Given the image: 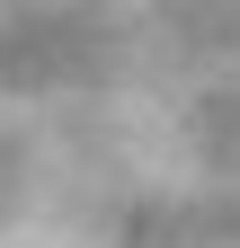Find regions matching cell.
Instances as JSON below:
<instances>
[{
    "label": "cell",
    "instance_id": "1",
    "mask_svg": "<svg viewBox=\"0 0 240 248\" xmlns=\"http://www.w3.org/2000/svg\"><path fill=\"white\" fill-rule=\"evenodd\" d=\"M0 248H53V239H36V231H27L9 204H0Z\"/></svg>",
    "mask_w": 240,
    "mask_h": 248
}]
</instances>
